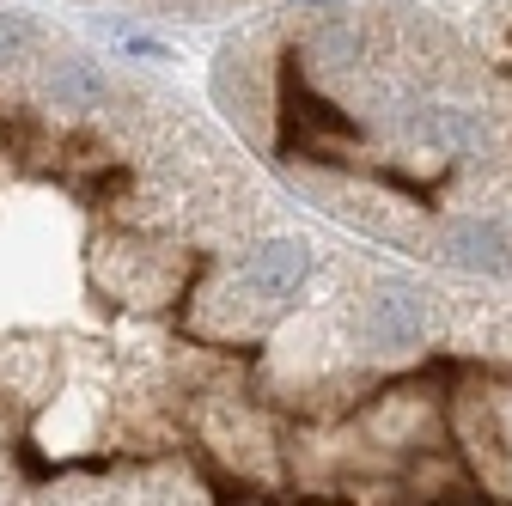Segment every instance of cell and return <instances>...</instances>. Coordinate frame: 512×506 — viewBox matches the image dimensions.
<instances>
[{
	"mask_svg": "<svg viewBox=\"0 0 512 506\" xmlns=\"http://www.w3.org/2000/svg\"><path fill=\"white\" fill-rule=\"evenodd\" d=\"M244 275H250V287L263 293L269 305H287V299L305 287V275H311V244L293 238V232H281V238H256L250 257H244Z\"/></svg>",
	"mask_w": 512,
	"mask_h": 506,
	"instance_id": "4",
	"label": "cell"
},
{
	"mask_svg": "<svg viewBox=\"0 0 512 506\" xmlns=\"http://www.w3.org/2000/svg\"><path fill=\"white\" fill-rule=\"evenodd\" d=\"M68 104L43 80L0 98V500L141 488L269 500L287 433L238 378V324L275 311L238 257V183L183 122ZM293 488V464H287Z\"/></svg>",
	"mask_w": 512,
	"mask_h": 506,
	"instance_id": "1",
	"label": "cell"
},
{
	"mask_svg": "<svg viewBox=\"0 0 512 506\" xmlns=\"http://www.w3.org/2000/svg\"><path fill=\"white\" fill-rule=\"evenodd\" d=\"M37 49H49L43 25L25 19V13H13V7H0V61H31Z\"/></svg>",
	"mask_w": 512,
	"mask_h": 506,
	"instance_id": "5",
	"label": "cell"
},
{
	"mask_svg": "<svg viewBox=\"0 0 512 506\" xmlns=\"http://www.w3.org/2000/svg\"><path fill=\"white\" fill-rule=\"evenodd\" d=\"M427 299L403 281H384L360 299V342L366 354H384V360H403L427 342Z\"/></svg>",
	"mask_w": 512,
	"mask_h": 506,
	"instance_id": "2",
	"label": "cell"
},
{
	"mask_svg": "<svg viewBox=\"0 0 512 506\" xmlns=\"http://www.w3.org/2000/svg\"><path fill=\"white\" fill-rule=\"evenodd\" d=\"M433 257H445L452 269L500 275V269H512V232L500 214H452L433 226Z\"/></svg>",
	"mask_w": 512,
	"mask_h": 506,
	"instance_id": "3",
	"label": "cell"
}]
</instances>
